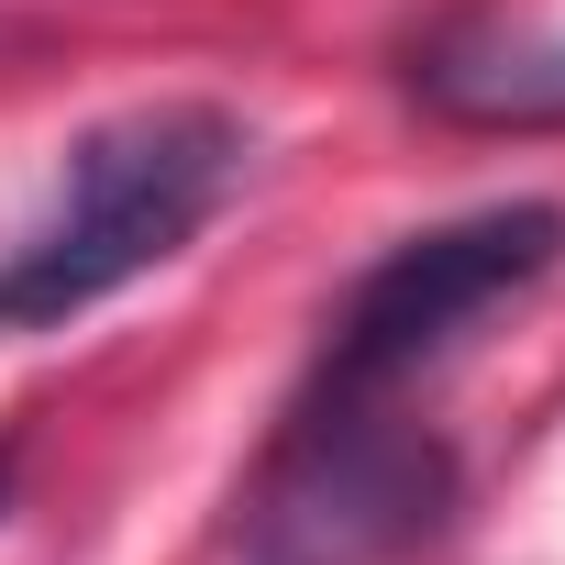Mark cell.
Here are the masks:
<instances>
[{"instance_id": "cell-1", "label": "cell", "mask_w": 565, "mask_h": 565, "mask_svg": "<svg viewBox=\"0 0 565 565\" xmlns=\"http://www.w3.org/2000/svg\"><path fill=\"white\" fill-rule=\"evenodd\" d=\"M255 167V122L222 100H134L67 145V178L23 244H0V333H67L134 277L189 255Z\"/></svg>"}, {"instance_id": "cell-2", "label": "cell", "mask_w": 565, "mask_h": 565, "mask_svg": "<svg viewBox=\"0 0 565 565\" xmlns=\"http://www.w3.org/2000/svg\"><path fill=\"white\" fill-rule=\"evenodd\" d=\"M466 499V466L411 399L300 388L266 466L244 477L233 554L244 565H422Z\"/></svg>"}, {"instance_id": "cell-3", "label": "cell", "mask_w": 565, "mask_h": 565, "mask_svg": "<svg viewBox=\"0 0 565 565\" xmlns=\"http://www.w3.org/2000/svg\"><path fill=\"white\" fill-rule=\"evenodd\" d=\"M554 266H565V200H488V211H455V222L388 244L344 289V311L322 322L311 388H333V399H399L477 322H499L510 300H532Z\"/></svg>"}, {"instance_id": "cell-4", "label": "cell", "mask_w": 565, "mask_h": 565, "mask_svg": "<svg viewBox=\"0 0 565 565\" xmlns=\"http://www.w3.org/2000/svg\"><path fill=\"white\" fill-rule=\"evenodd\" d=\"M12 477H23V433H0V510H12Z\"/></svg>"}]
</instances>
